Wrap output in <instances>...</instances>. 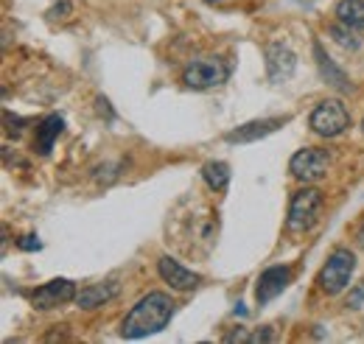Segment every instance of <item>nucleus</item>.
<instances>
[{
  "instance_id": "nucleus-1",
  "label": "nucleus",
  "mask_w": 364,
  "mask_h": 344,
  "mask_svg": "<svg viewBox=\"0 0 364 344\" xmlns=\"http://www.w3.org/2000/svg\"><path fill=\"white\" fill-rule=\"evenodd\" d=\"M174 316V302L163 291H151L135 308L127 313L124 325H121V336L124 339H143L149 333L163 330Z\"/></svg>"
},
{
  "instance_id": "nucleus-6",
  "label": "nucleus",
  "mask_w": 364,
  "mask_h": 344,
  "mask_svg": "<svg viewBox=\"0 0 364 344\" xmlns=\"http://www.w3.org/2000/svg\"><path fill=\"white\" fill-rule=\"evenodd\" d=\"M331 166V154L325 149H300L291 163H289V171L294 173L300 182H319Z\"/></svg>"
},
{
  "instance_id": "nucleus-16",
  "label": "nucleus",
  "mask_w": 364,
  "mask_h": 344,
  "mask_svg": "<svg viewBox=\"0 0 364 344\" xmlns=\"http://www.w3.org/2000/svg\"><path fill=\"white\" fill-rule=\"evenodd\" d=\"M202 176H205L210 190H225L230 182V166L222 160H210V163L202 166Z\"/></svg>"
},
{
  "instance_id": "nucleus-4",
  "label": "nucleus",
  "mask_w": 364,
  "mask_h": 344,
  "mask_svg": "<svg viewBox=\"0 0 364 344\" xmlns=\"http://www.w3.org/2000/svg\"><path fill=\"white\" fill-rule=\"evenodd\" d=\"M309 124H311V131L319 137H336L350 127V112L345 109V104L339 98H328L314 107Z\"/></svg>"
},
{
  "instance_id": "nucleus-13",
  "label": "nucleus",
  "mask_w": 364,
  "mask_h": 344,
  "mask_svg": "<svg viewBox=\"0 0 364 344\" xmlns=\"http://www.w3.org/2000/svg\"><path fill=\"white\" fill-rule=\"evenodd\" d=\"M62 129H65V121H62L59 115H48V118H43V124L37 127L34 149H37L40 154H50V149H53L56 137L62 134Z\"/></svg>"
},
{
  "instance_id": "nucleus-19",
  "label": "nucleus",
  "mask_w": 364,
  "mask_h": 344,
  "mask_svg": "<svg viewBox=\"0 0 364 344\" xmlns=\"http://www.w3.org/2000/svg\"><path fill=\"white\" fill-rule=\"evenodd\" d=\"M43 244L37 241V235H26V238H20V249H26V252H34V249H40Z\"/></svg>"
},
{
  "instance_id": "nucleus-9",
  "label": "nucleus",
  "mask_w": 364,
  "mask_h": 344,
  "mask_svg": "<svg viewBox=\"0 0 364 344\" xmlns=\"http://www.w3.org/2000/svg\"><path fill=\"white\" fill-rule=\"evenodd\" d=\"M291 280V269L289 266H269L261 277H258V289H255V297L261 305H267L269 300H274L277 294H283V289L289 286Z\"/></svg>"
},
{
  "instance_id": "nucleus-7",
  "label": "nucleus",
  "mask_w": 364,
  "mask_h": 344,
  "mask_svg": "<svg viewBox=\"0 0 364 344\" xmlns=\"http://www.w3.org/2000/svg\"><path fill=\"white\" fill-rule=\"evenodd\" d=\"M294 68H297V56L289 45L274 43L267 48V76L274 85H283L294 76Z\"/></svg>"
},
{
  "instance_id": "nucleus-5",
  "label": "nucleus",
  "mask_w": 364,
  "mask_h": 344,
  "mask_svg": "<svg viewBox=\"0 0 364 344\" xmlns=\"http://www.w3.org/2000/svg\"><path fill=\"white\" fill-rule=\"evenodd\" d=\"M353 269H356V258L350 249H333V255L328 258V263L322 266L319 272V286L322 291L328 294H339L350 286V277H353Z\"/></svg>"
},
{
  "instance_id": "nucleus-12",
  "label": "nucleus",
  "mask_w": 364,
  "mask_h": 344,
  "mask_svg": "<svg viewBox=\"0 0 364 344\" xmlns=\"http://www.w3.org/2000/svg\"><path fill=\"white\" fill-rule=\"evenodd\" d=\"M118 291H121L118 283H95V286H87V289H82L76 294V305L85 308V311H92L98 305H107L109 300H115Z\"/></svg>"
},
{
  "instance_id": "nucleus-21",
  "label": "nucleus",
  "mask_w": 364,
  "mask_h": 344,
  "mask_svg": "<svg viewBox=\"0 0 364 344\" xmlns=\"http://www.w3.org/2000/svg\"><path fill=\"white\" fill-rule=\"evenodd\" d=\"M356 238H359V247L364 249V224L359 227V235H356Z\"/></svg>"
},
{
  "instance_id": "nucleus-20",
  "label": "nucleus",
  "mask_w": 364,
  "mask_h": 344,
  "mask_svg": "<svg viewBox=\"0 0 364 344\" xmlns=\"http://www.w3.org/2000/svg\"><path fill=\"white\" fill-rule=\"evenodd\" d=\"M250 342H274L272 330H258V333H250Z\"/></svg>"
},
{
  "instance_id": "nucleus-22",
  "label": "nucleus",
  "mask_w": 364,
  "mask_h": 344,
  "mask_svg": "<svg viewBox=\"0 0 364 344\" xmlns=\"http://www.w3.org/2000/svg\"><path fill=\"white\" fill-rule=\"evenodd\" d=\"M208 3H219V0H208Z\"/></svg>"
},
{
  "instance_id": "nucleus-3",
  "label": "nucleus",
  "mask_w": 364,
  "mask_h": 344,
  "mask_svg": "<svg viewBox=\"0 0 364 344\" xmlns=\"http://www.w3.org/2000/svg\"><path fill=\"white\" fill-rule=\"evenodd\" d=\"M319 213H322V193L317 188L297 190L289 205V218H286L289 232H309L319 221Z\"/></svg>"
},
{
  "instance_id": "nucleus-17",
  "label": "nucleus",
  "mask_w": 364,
  "mask_h": 344,
  "mask_svg": "<svg viewBox=\"0 0 364 344\" xmlns=\"http://www.w3.org/2000/svg\"><path fill=\"white\" fill-rule=\"evenodd\" d=\"M331 37H333V43L342 45V48H348V50H356L359 48V37H353V28L350 26H345V23H336V26H331Z\"/></svg>"
},
{
  "instance_id": "nucleus-8",
  "label": "nucleus",
  "mask_w": 364,
  "mask_h": 344,
  "mask_svg": "<svg viewBox=\"0 0 364 344\" xmlns=\"http://www.w3.org/2000/svg\"><path fill=\"white\" fill-rule=\"evenodd\" d=\"M76 286L70 283V280H65V277H59V280H50L46 286H40L34 294H31V302H34V308L37 311H50V308H56V305H65V302L76 300Z\"/></svg>"
},
{
  "instance_id": "nucleus-2",
  "label": "nucleus",
  "mask_w": 364,
  "mask_h": 344,
  "mask_svg": "<svg viewBox=\"0 0 364 344\" xmlns=\"http://www.w3.org/2000/svg\"><path fill=\"white\" fill-rule=\"evenodd\" d=\"M230 76V68L219 56H199L191 59L182 70V82L191 90H210V87L225 85Z\"/></svg>"
},
{
  "instance_id": "nucleus-14",
  "label": "nucleus",
  "mask_w": 364,
  "mask_h": 344,
  "mask_svg": "<svg viewBox=\"0 0 364 344\" xmlns=\"http://www.w3.org/2000/svg\"><path fill=\"white\" fill-rule=\"evenodd\" d=\"M314 56H317V65H319V73H322V79H328L331 85L336 87V90H342V92H348L350 90V82H348V76L325 56V50H322V45L314 43Z\"/></svg>"
},
{
  "instance_id": "nucleus-11",
  "label": "nucleus",
  "mask_w": 364,
  "mask_h": 344,
  "mask_svg": "<svg viewBox=\"0 0 364 344\" xmlns=\"http://www.w3.org/2000/svg\"><path fill=\"white\" fill-rule=\"evenodd\" d=\"M157 272H160V277L171 286V289H177V291H191V289H196L199 286V274H193V272H188L185 266H180L174 258H160L157 263Z\"/></svg>"
},
{
  "instance_id": "nucleus-18",
  "label": "nucleus",
  "mask_w": 364,
  "mask_h": 344,
  "mask_svg": "<svg viewBox=\"0 0 364 344\" xmlns=\"http://www.w3.org/2000/svg\"><path fill=\"white\" fill-rule=\"evenodd\" d=\"M348 308L364 311V283H359L356 289H350V294H348Z\"/></svg>"
},
{
  "instance_id": "nucleus-15",
  "label": "nucleus",
  "mask_w": 364,
  "mask_h": 344,
  "mask_svg": "<svg viewBox=\"0 0 364 344\" xmlns=\"http://www.w3.org/2000/svg\"><path fill=\"white\" fill-rule=\"evenodd\" d=\"M336 20L356 28V31H364V0H339L336 3Z\"/></svg>"
},
{
  "instance_id": "nucleus-10",
  "label": "nucleus",
  "mask_w": 364,
  "mask_h": 344,
  "mask_svg": "<svg viewBox=\"0 0 364 344\" xmlns=\"http://www.w3.org/2000/svg\"><path fill=\"white\" fill-rule=\"evenodd\" d=\"M283 124H289V118H264V121H250V124H244V127H238V129L228 131V134H225V140H228V143H255V140H261V137H267V134L277 131Z\"/></svg>"
}]
</instances>
